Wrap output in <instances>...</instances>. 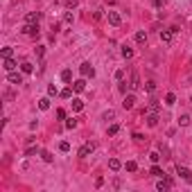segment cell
<instances>
[{"label": "cell", "mask_w": 192, "mask_h": 192, "mask_svg": "<svg viewBox=\"0 0 192 192\" xmlns=\"http://www.w3.org/2000/svg\"><path fill=\"white\" fill-rule=\"evenodd\" d=\"M25 36H39L41 30H39V23H25V27L20 30Z\"/></svg>", "instance_id": "6da1fadb"}, {"label": "cell", "mask_w": 192, "mask_h": 192, "mask_svg": "<svg viewBox=\"0 0 192 192\" xmlns=\"http://www.w3.org/2000/svg\"><path fill=\"white\" fill-rule=\"evenodd\" d=\"M79 72H81V77H86V79H88V77H95V68H93L88 61H84V63L79 66Z\"/></svg>", "instance_id": "7a4b0ae2"}, {"label": "cell", "mask_w": 192, "mask_h": 192, "mask_svg": "<svg viewBox=\"0 0 192 192\" xmlns=\"http://www.w3.org/2000/svg\"><path fill=\"white\" fill-rule=\"evenodd\" d=\"M95 152V142H84L79 147V158H86V156H90Z\"/></svg>", "instance_id": "3957f363"}, {"label": "cell", "mask_w": 192, "mask_h": 192, "mask_svg": "<svg viewBox=\"0 0 192 192\" xmlns=\"http://www.w3.org/2000/svg\"><path fill=\"white\" fill-rule=\"evenodd\" d=\"M23 75H25V72H16V70H11V72H7V81H9V84H16V86H18V84H23Z\"/></svg>", "instance_id": "277c9868"}, {"label": "cell", "mask_w": 192, "mask_h": 192, "mask_svg": "<svg viewBox=\"0 0 192 192\" xmlns=\"http://www.w3.org/2000/svg\"><path fill=\"white\" fill-rule=\"evenodd\" d=\"M133 106H136V95H133V93H129V95H124V100H122V109L131 111Z\"/></svg>", "instance_id": "5b68a950"}, {"label": "cell", "mask_w": 192, "mask_h": 192, "mask_svg": "<svg viewBox=\"0 0 192 192\" xmlns=\"http://www.w3.org/2000/svg\"><path fill=\"white\" fill-rule=\"evenodd\" d=\"M106 18H109V23H111L113 27H118V25H122V16L118 14V11H109L106 14Z\"/></svg>", "instance_id": "8992f818"}, {"label": "cell", "mask_w": 192, "mask_h": 192, "mask_svg": "<svg viewBox=\"0 0 192 192\" xmlns=\"http://www.w3.org/2000/svg\"><path fill=\"white\" fill-rule=\"evenodd\" d=\"M70 86H72V90H75V93H84V90H86V77H81V79H75Z\"/></svg>", "instance_id": "52a82bcc"}, {"label": "cell", "mask_w": 192, "mask_h": 192, "mask_svg": "<svg viewBox=\"0 0 192 192\" xmlns=\"http://www.w3.org/2000/svg\"><path fill=\"white\" fill-rule=\"evenodd\" d=\"M172 39H174V30H172V27H170V30H163V32H161V41H163L165 45H170Z\"/></svg>", "instance_id": "ba28073f"}, {"label": "cell", "mask_w": 192, "mask_h": 192, "mask_svg": "<svg viewBox=\"0 0 192 192\" xmlns=\"http://www.w3.org/2000/svg\"><path fill=\"white\" fill-rule=\"evenodd\" d=\"M129 86H131V90H138V88H140V77H138L136 70H133L131 77H129Z\"/></svg>", "instance_id": "9c48e42d"}, {"label": "cell", "mask_w": 192, "mask_h": 192, "mask_svg": "<svg viewBox=\"0 0 192 192\" xmlns=\"http://www.w3.org/2000/svg\"><path fill=\"white\" fill-rule=\"evenodd\" d=\"M172 185H174V181H172V179H163V181H158V183H156V190L165 192V190H170Z\"/></svg>", "instance_id": "30bf717a"}, {"label": "cell", "mask_w": 192, "mask_h": 192, "mask_svg": "<svg viewBox=\"0 0 192 192\" xmlns=\"http://www.w3.org/2000/svg\"><path fill=\"white\" fill-rule=\"evenodd\" d=\"M176 172L181 174V176H183V179H185L188 183H192V172L188 170V167H181V165H179V167H176Z\"/></svg>", "instance_id": "8fae6325"}, {"label": "cell", "mask_w": 192, "mask_h": 192, "mask_svg": "<svg viewBox=\"0 0 192 192\" xmlns=\"http://www.w3.org/2000/svg\"><path fill=\"white\" fill-rule=\"evenodd\" d=\"M145 118H147V124L149 127H156V124H158V113H145Z\"/></svg>", "instance_id": "7c38bea8"}, {"label": "cell", "mask_w": 192, "mask_h": 192, "mask_svg": "<svg viewBox=\"0 0 192 192\" xmlns=\"http://www.w3.org/2000/svg\"><path fill=\"white\" fill-rule=\"evenodd\" d=\"M109 170H111V172H118V170H122V163H120L118 158H111V161H109Z\"/></svg>", "instance_id": "4fadbf2b"}, {"label": "cell", "mask_w": 192, "mask_h": 192, "mask_svg": "<svg viewBox=\"0 0 192 192\" xmlns=\"http://www.w3.org/2000/svg\"><path fill=\"white\" fill-rule=\"evenodd\" d=\"M25 20L27 23H39L41 20V14H39V11H30V14L25 16Z\"/></svg>", "instance_id": "5bb4252c"}, {"label": "cell", "mask_w": 192, "mask_h": 192, "mask_svg": "<svg viewBox=\"0 0 192 192\" xmlns=\"http://www.w3.org/2000/svg\"><path fill=\"white\" fill-rule=\"evenodd\" d=\"M20 70L25 72V75H32V72H34V66H32L30 61H23V63H20Z\"/></svg>", "instance_id": "9a60e30c"}, {"label": "cell", "mask_w": 192, "mask_h": 192, "mask_svg": "<svg viewBox=\"0 0 192 192\" xmlns=\"http://www.w3.org/2000/svg\"><path fill=\"white\" fill-rule=\"evenodd\" d=\"M5 70H7V72H11V70H16V61L14 59H11V57H9V59H5Z\"/></svg>", "instance_id": "2e32d148"}, {"label": "cell", "mask_w": 192, "mask_h": 192, "mask_svg": "<svg viewBox=\"0 0 192 192\" xmlns=\"http://www.w3.org/2000/svg\"><path fill=\"white\" fill-rule=\"evenodd\" d=\"M136 43H147V32L145 30H140V32H136Z\"/></svg>", "instance_id": "e0dca14e"}, {"label": "cell", "mask_w": 192, "mask_h": 192, "mask_svg": "<svg viewBox=\"0 0 192 192\" xmlns=\"http://www.w3.org/2000/svg\"><path fill=\"white\" fill-rule=\"evenodd\" d=\"M61 81L70 84V81H72V70H68V68H66V70H61Z\"/></svg>", "instance_id": "ac0fdd59"}, {"label": "cell", "mask_w": 192, "mask_h": 192, "mask_svg": "<svg viewBox=\"0 0 192 192\" xmlns=\"http://www.w3.org/2000/svg\"><path fill=\"white\" fill-rule=\"evenodd\" d=\"M39 109H41V111H48V109H50V97H41V100H39Z\"/></svg>", "instance_id": "d6986e66"}, {"label": "cell", "mask_w": 192, "mask_h": 192, "mask_svg": "<svg viewBox=\"0 0 192 192\" xmlns=\"http://www.w3.org/2000/svg\"><path fill=\"white\" fill-rule=\"evenodd\" d=\"M190 122H192V118H190V115H188V113H183V115H179V124H181V127H188V124H190Z\"/></svg>", "instance_id": "ffe728a7"}, {"label": "cell", "mask_w": 192, "mask_h": 192, "mask_svg": "<svg viewBox=\"0 0 192 192\" xmlns=\"http://www.w3.org/2000/svg\"><path fill=\"white\" fill-rule=\"evenodd\" d=\"M165 104L167 106H174V104H176V95H174V93H167L165 95Z\"/></svg>", "instance_id": "44dd1931"}, {"label": "cell", "mask_w": 192, "mask_h": 192, "mask_svg": "<svg viewBox=\"0 0 192 192\" xmlns=\"http://www.w3.org/2000/svg\"><path fill=\"white\" fill-rule=\"evenodd\" d=\"M149 174H152V176H163V174H165V172H163V167H158V165H156V163H154V167H152V170H149Z\"/></svg>", "instance_id": "7402d4cb"}, {"label": "cell", "mask_w": 192, "mask_h": 192, "mask_svg": "<svg viewBox=\"0 0 192 192\" xmlns=\"http://www.w3.org/2000/svg\"><path fill=\"white\" fill-rule=\"evenodd\" d=\"M122 57H124V59H131L133 57V50L129 48V45H122Z\"/></svg>", "instance_id": "603a6c76"}, {"label": "cell", "mask_w": 192, "mask_h": 192, "mask_svg": "<svg viewBox=\"0 0 192 192\" xmlns=\"http://www.w3.org/2000/svg\"><path fill=\"white\" fill-rule=\"evenodd\" d=\"M124 170H127V172H136V170H138V163H136V161H127Z\"/></svg>", "instance_id": "cb8c5ba5"}, {"label": "cell", "mask_w": 192, "mask_h": 192, "mask_svg": "<svg viewBox=\"0 0 192 192\" xmlns=\"http://www.w3.org/2000/svg\"><path fill=\"white\" fill-rule=\"evenodd\" d=\"M106 133H109V136H118V133H120V124H111L106 129Z\"/></svg>", "instance_id": "d4e9b609"}, {"label": "cell", "mask_w": 192, "mask_h": 192, "mask_svg": "<svg viewBox=\"0 0 192 192\" xmlns=\"http://www.w3.org/2000/svg\"><path fill=\"white\" fill-rule=\"evenodd\" d=\"M72 20H75L72 11H66V14H63V23H66V25H72Z\"/></svg>", "instance_id": "484cf974"}, {"label": "cell", "mask_w": 192, "mask_h": 192, "mask_svg": "<svg viewBox=\"0 0 192 192\" xmlns=\"http://www.w3.org/2000/svg\"><path fill=\"white\" fill-rule=\"evenodd\" d=\"M59 152H63V154L70 152V142H68V140H61V142H59Z\"/></svg>", "instance_id": "4316f807"}, {"label": "cell", "mask_w": 192, "mask_h": 192, "mask_svg": "<svg viewBox=\"0 0 192 192\" xmlns=\"http://www.w3.org/2000/svg\"><path fill=\"white\" fill-rule=\"evenodd\" d=\"M59 95L63 97V100H70V97H72V88H63V90L59 93Z\"/></svg>", "instance_id": "83f0119b"}, {"label": "cell", "mask_w": 192, "mask_h": 192, "mask_svg": "<svg viewBox=\"0 0 192 192\" xmlns=\"http://www.w3.org/2000/svg\"><path fill=\"white\" fill-rule=\"evenodd\" d=\"M48 95H50V97H52V95H59V88H57L54 84H50V86H48Z\"/></svg>", "instance_id": "f1b7e54d"}, {"label": "cell", "mask_w": 192, "mask_h": 192, "mask_svg": "<svg viewBox=\"0 0 192 192\" xmlns=\"http://www.w3.org/2000/svg\"><path fill=\"white\" fill-rule=\"evenodd\" d=\"M72 109L75 111H81V109H84V102L81 100H72Z\"/></svg>", "instance_id": "f546056e"}, {"label": "cell", "mask_w": 192, "mask_h": 192, "mask_svg": "<svg viewBox=\"0 0 192 192\" xmlns=\"http://www.w3.org/2000/svg\"><path fill=\"white\" fill-rule=\"evenodd\" d=\"M75 127H77V120H75V118L66 120V129H75Z\"/></svg>", "instance_id": "4dcf8cb0"}, {"label": "cell", "mask_w": 192, "mask_h": 192, "mask_svg": "<svg viewBox=\"0 0 192 192\" xmlns=\"http://www.w3.org/2000/svg\"><path fill=\"white\" fill-rule=\"evenodd\" d=\"M11 54H14V50H11V48H2V59H9Z\"/></svg>", "instance_id": "1f68e13d"}, {"label": "cell", "mask_w": 192, "mask_h": 192, "mask_svg": "<svg viewBox=\"0 0 192 192\" xmlns=\"http://www.w3.org/2000/svg\"><path fill=\"white\" fill-rule=\"evenodd\" d=\"M41 158H43L45 163H52V154L50 152H41Z\"/></svg>", "instance_id": "d6a6232c"}, {"label": "cell", "mask_w": 192, "mask_h": 192, "mask_svg": "<svg viewBox=\"0 0 192 192\" xmlns=\"http://www.w3.org/2000/svg\"><path fill=\"white\" fill-rule=\"evenodd\" d=\"M149 158H152V163H158L161 161V152H152V154H149Z\"/></svg>", "instance_id": "836d02e7"}, {"label": "cell", "mask_w": 192, "mask_h": 192, "mask_svg": "<svg viewBox=\"0 0 192 192\" xmlns=\"http://www.w3.org/2000/svg\"><path fill=\"white\" fill-rule=\"evenodd\" d=\"M77 5H79V0H66V7L68 9H75Z\"/></svg>", "instance_id": "e575fe53"}, {"label": "cell", "mask_w": 192, "mask_h": 192, "mask_svg": "<svg viewBox=\"0 0 192 192\" xmlns=\"http://www.w3.org/2000/svg\"><path fill=\"white\" fill-rule=\"evenodd\" d=\"M118 88H120V93H124V95H127V88H131V86L127 84V81H120V86H118Z\"/></svg>", "instance_id": "d590c367"}, {"label": "cell", "mask_w": 192, "mask_h": 192, "mask_svg": "<svg viewBox=\"0 0 192 192\" xmlns=\"http://www.w3.org/2000/svg\"><path fill=\"white\" fill-rule=\"evenodd\" d=\"M34 52H36V57H43V54H45V48H43V45H36Z\"/></svg>", "instance_id": "8d00e7d4"}, {"label": "cell", "mask_w": 192, "mask_h": 192, "mask_svg": "<svg viewBox=\"0 0 192 192\" xmlns=\"http://www.w3.org/2000/svg\"><path fill=\"white\" fill-rule=\"evenodd\" d=\"M145 88H147L149 93H154V90H156V81H147V86H145Z\"/></svg>", "instance_id": "74e56055"}, {"label": "cell", "mask_w": 192, "mask_h": 192, "mask_svg": "<svg viewBox=\"0 0 192 192\" xmlns=\"http://www.w3.org/2000/svg\"><path fill=\"white\" fill-rule=\"evenodd\" d=\"M57 118H59V120H66V111H63V109H57Z\"/></svg>", "instance_id": "f35d334b"}, {"label": "cell", "mask_w": 192, "mask_h": 192, "mask_svg": "<svg viewBox=\"0 0 192 192\" xmlns=\"http://www.w3.org/2000/svg\"><path fill=\"white\" fill-rule=\"evenodd\" d=\"M115 79H118V81H122V79H124V70H122V68H120L118 72H115Z\"/></svg>", "instance_id": "ab89813d"}, {"label": "cell", "mask_w": 192, "mask_h": 192, "mask_svg": "<svg viewBox=\"0 0 192 192\" xmlns=\"http://www.w3.org/2000/svg\"><path fill=\"white\" fill-rule=\"evenodd\" d=\"M133 140H136V142H142L145 136H142V133H133Z\"/></svg>", "instance_id": "60d3db41"}, {"label": "cell", "mask_w": 192, "mask_h": 192, "mask_svg": "<svg viewBox=\"0 0 192 192\" xmlns=\"http://www.w3.org/2000/svg\"><path fill=\"white\" fill-rule=\"evenodd\" d=\"M113 118H115L113 111H106V113H104V120H113Z\"/></svg>", "instance_id": "b9f144b4"}, {"label": "cell", "mask_w": 192, "mask_h": 192, "mask_svg": "<svg viewBox=\"0 0 192 192\" xmlns=\"http://www.w3.org/2000/svg\"><path fill=\"white\" fill-rule=\"evenodd\" d=\"M95 185H97V188H102V185H104V179L97 176V179H95Z\"/></svg>", "instance_id": "7bdbcfd3"}, {"label": "cell", "mask_w": 192, "mask_h": 192, "mask_svg": "<svg viewBox=\"0 0 192 192\" xmlns=\"http://www.w3.org/2000/svg\"><path fill=\"white\" fill-rule=\"evenodd\" d=\"M59 30H61V25H59V23H52V32H54V34H57V32H59Z\"/></svg>", "instance_id": "ee69618b"}, {"label": "cell", "mask_w": 192, "mask_h": 192, "mask_svg": "<svg viewBox=\"0 0 192 192\" xmlns=\"http://www.w3.org/2000/svg\"><path fill=\"white\" fill-rule=\"evenodd\" d=\"M154 5H156V7H163V5H165V0H154Z\"/></svg>", "instance_id": "f6af8a7d"}]
</instances>
